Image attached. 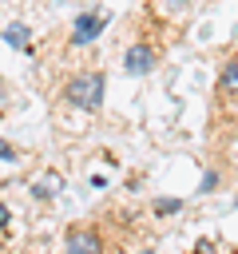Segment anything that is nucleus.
I'll list each match as a JSON object with an SVG mask.
<instances>
[{"label":"nucleus","instance_id":"obj_10","mask_svg":"<svg viewBox=\"0 0 238 254\" xmlns=\"http://www.w3.org/2000/svg\"><path fill=\"white\" fill-rule=\"evenodd\" d=\"M4 99H8V83L0 79V103H4Z\"/></svg>","mask_w":238,"mask_h":254},{"label":"nucleus","instance_id":"obj_6","mask_svg":"<svg viewBox=\"0 0 238 254\" xmlns=\"http://www.w3.org/2000/svg\"><path fill=\"white\" fill-rule=\"evenodd\" d=\"M4 40H8L12 48H24V52H32V32H28L24 24H8V28H4Z\"/></svg>","mask_w":238,"mask_h":254},{"label":"nucleus","instance_id":"obj_3","mask_svg":"<svg viewBox=\"0 0 238 254\" xmlns=\"http://www.w3.org/2000/svg\"><path fill=\"white\" fill-rule=\"evenodd\" d=\"M103 91H107V71L99 64H75L56 83V99L67 111H79V115H99L103 111Z\"/></svg>","mask_w":238,"mask_h":254},{"label":"nucleus","instance_id":"obj_2","mask_svg":"<svg viewBox=\"0 0 238 254\" xmlns=\"http://www.w3.org/2000/svg\"><path fill=\"white\" fill-rule=\"evenodd\" d=\"M167 56V32H163V16L155 4H147L139 16H135V32L131 40L123 44V71L131 79H143L151 75Z\"/></svg>","mask_w":238,"mask_h":254},{"label":"nucleus","instance_id":"obj_9","mask_svg":"<svg viewBox=\"0 0 238 254\" xmlns=\"http://www.w3.org/2000/svg\"><path fill=\"white\" fill-rule=\"evenodd\" d=\"M8 222H12V210H8V202H0V230H8Z\"/></svg>","mask_w":238,"mask_h":254},{"label":"nucleus","instance_id":"obj_4","mask_svg":"<svg viewBox=\"0 0 238 254\" xmlns=\"http://www.w3.org/2000/svg\"><path fill=\"white\" fill-rule=\"evenodd\" d=\"M119 242H123V234L107 226V214H99V218L91 214L87 222H71L63 230V246L75 250V254H83V250H107V246H119Z\"/></svg>","mask_w":238,"mask_h":254},{"label":"nucleus","instance_id":"obj_1","mask_svg":"<svg viewBox=\"0 0 238 254\" xmlns=\"http://www.w3.org/2000/svg\"><path fill=\"white\" fill-rule=\"evenodd\" d=\"M206 139L210 151H226L238 139V48H230L218 60L214 71V87H210V115H206Z\"/></svg>","mask_w":238,"mask_h":254},{"label":"nucleus","instance_id":"obj_5","mask_svg":"<svg viewBox=\"0 0 238 254\" xmlns=\"http://www.w3.org/2000/svg\"><path fill=\"white\" fill-rule=\"evenodd\" d=\"M107 20H111L107 8H87V12H79V16L71 20L67 36H63V48H67V52H75V48H91V44L103 36Z\"/></svg>","mask_w":238,"mask_h":254},{"label":"nucleus","instance_id":"obj_8","mask_svg":"<svg viewBox=\"0 0 238 254\" xmlns=\"http://www.w3.org/2000/svg\"><path fill=\"white\" fill-rule=\"evenodd\" d=\"M0 159H4V163H16V159H20V151H16L8 139H0Z\"/></svg>","mask_w":238,"mask_h":254},{"label":"nucleus","instance_id":"obj_7","mask_svg":"<svg viewBox=\"0 0 238 254\" xmlns=\"http://www.w3.org/2000/svg\"><path fill=\"white\" fill-rule=\"evenodd\" d=\"M178 210H182V198H155L151 202V214H159V218L163 214H178Z\"/></svg>","mask_w":238,"mask_h":254}]
</instances>
